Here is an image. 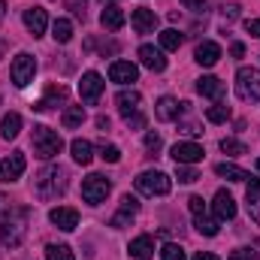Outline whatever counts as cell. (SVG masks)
<instances>
[{
	"label": "cell",
	"mask_w": 260,
	"mask_h": 260,
	"mask_svg": "<svg viewBox=\"0 0 260 260\" xmlns=\"http://www.w3.org/2000/svg\"><path fill=\"white\" fill-rule=\"evenodd\" d=\"M46 260H76L70 245H46Z\"/></svg>",
	"instance_id": "34"
},
{
	"label": "cell",
	"mask_w": 260,
	"mask_h": 260,
	"mask_svg": "<svg viewBox=\"0 0 260 260\" xmlns=\"http://www.w3.org/2000/svg\"><path fill=\"white\" fill-rule=\"evenodd\" d=\"M70 151H73V160L82 164V167H88V164L94 160V145H91L88 139H73V142H70Z\"/></svg>",
	"instance_id": "25"
},
{
	"label": "cell",
	"mask_w": 260,
	"mask_h": 260,
	"mask_svg": "<svg viewBox=\"0 0 260 260\" xmlns=\"http://www.w3.org/2000/svg\"><path fill=\"white\" fill-rule=\"evenodd\" d=\"M221 15H224V21H236L239 18V3H224L221 6Z\"/></svg>",
	"instance_id": "40"
},
{
	"label": "cell",
	"mask_w": 260,
	"mask_h": 260,
	"mask_svg": "<svg viewBox=\"0 0 260 260\" xmlns=\"http://www.w3.org/2000/svg\"><path fill=\"white\" fill-rule=\"evenodd\" d=\"M27 218H30L27 206H9V212L0 215V239H3V245L18 248L24 242V236H27Z\"/></svg>",
	"instance_id": "1"
},
{
	"label": "cell",
	"mask_w": 260,
	"mask_h": 260,
	"mask_svg": "<svg viewBox=\"0 0 260 260\" xmlns=\"http://www.w3.org/2000/svg\"><path fill=\"white\" fill-rule=\"evenodd\" d=\"M124 21H127V15H124V9H121L118 3L103 6V12H100V24H103L106 30H121Z\"/></svg>",
	"instance_id": "18"
},
{
	"label": "cell",
	"mask_w": 260,
	"mask_h": 260,
	"mask_svg": "<svg viewBox=\"0 0 260 260\" xmlns=\"http://www.w3.org/2000/svg\"><path fill=\"white\" fill-rule=\"evenodd\" d=\"M9 206H12V203H9V197L0 194V215H3V212H9Z\"/></svg>",
	"instance_id": "50"
},
{
	"label": "cell",
	"mask_w": 260,
	"mask_h": 260,
	"mask_svg": "<svg viewBox=\"0 0 260 260\" xmlns=\"http://www.w3.org/2000/svg\"><path fill=\"white\" fill-rule=\"evenodd\" d=\"M109 79L118 82V85H133L139 79V67L130 64V61H112L109 67Z\"/></svg>",
	"instance_id": "14"
},
{
	"label": "cell",
	"mask_w": 260,
	"mask_h": 260,
	"mask_svg": "<svg viewBox=\"0 0 260 260\" xmlns=\"http://www.w3.org/2000/svg\"><path fill=\"white\" fill-rule=\"evenodd\" d=\"M100 157H103L106 164H118V160H121V151H118V145H106V142H103V145H100Z\"/></svg>",
	"instance_id": "37"
},
{
	"label": "cell",
	"mask_w": 260,
	"mask_h": 260,
	"mask_svg": "<svg viewBox=\"0 0 260 260\" xmlns=\"http://www.w3.org/2000/svg\"><path fill=\"white\" fill-rule=\"evenodd\" d=\"M130 24H133L136 34H154V27H157V15H154V9H148V6H139V9H133Z\"/></svg>",
	"instance_id": "12"
},
{
	"label": "cell",
	"mask_w": 260,
	"mask_h": 260,
	"mask_svg": "<svg viewBox=\"0 0 260 260\" xmlns=\"http://www.w3.org/2000/svg\"><path fill=\"white\" fill-rule=\"evenodd\" d=\"M197 94H203V97H209V100L218 103L224 97V82L218 76H200L197 79Z\"/></svg>",
	"instance_id": "19"
},
{
	"label": "cell",
	"mask_w": 260,
	"mask_h": 260,
	"mask_svg": "<svg viewBox=\"0 0 260 260\" xmlns=\"http://www.w3.org/2000/svg\"><path fill=\"white\" fill-rule=\"evenodd\" d=\"M112 191V182L106 179V176H100V173H91L85 182H82V200L85 203H91V206H100L106 197Z\"/></svg>",
	"instance_id": "7"
},
{
	"label": "cell",
	"mask_w": 260,
	"mask_h": 260,
	"mask_svg": "<svg viewBox=\"0 0 260 260\" xmlns=\"http://www.w3.org/2000/svg\"><path fill=\"white\" fill-rule=\"evenodd\" d=\"M97 127H100V130H109V118H106V115H100V118H97Z\"/></svg>",
	"instance_id": "51"
},
{
	"label": "cell",
	"mask_w": 260,
	"mask_h": 260,
	"mask_svg": "<svg viewBox=\"0 0 260 260\" xmlns=\"http://www.w3.org/2000/svg\"><path fill=\"white\" fill-rule=\"evenodd\" d=\"M185 9H194V12H206V0H182Z\"/></svg>",
	"instance_id": "42"
},
{
	"label": "cell",
	"mask_w": 260,
	"mask_h": 260,
	"mask_svg": "<svg viewBox=\"0 0 260 260\" xmlns=\"http://www.w3.org/2000/svg\"><path fill=\"white\" fill-rule=\"evenodd\" d=\"M170 154H173L176 164H188V167H191V164H200V160H203L206 151H203V145H197V142H176Z\"/></svg>",
	"instance_id": "10"
},
{
	"label": "cell",
	"mask_w": 260,
	"mask_h": 260,
	"mask_svg": "<svg viewBox=\"0 0 260 260\" xmlns=\"http://www.w3.org/2000/svg\"><path fill=\"white\" fill-rule=\"evenodd\" d=\"M188 103H179L176 97H160L157 100V118L160 121H179V115L185 112Z\"/></svg>",
	"instance_id": "21"
},
{
	"label": "cell",
	"mask_w": 260,
	"mask_h": 260,
	"mask_svg": "<svg viewBox=\"0 0 260 260\" xmlns=\"http://www.w3.org/2000/svg\"><path fill=\"white\" fill-rule=\"evenodd\" d=\"M18 133H21V115H18V112L3 115V121H0V136H3V139H15Z\"/></svg>",
	"instance_id": "27"
},
{
	"label": "cell",
	"mask_w": 260,
	"mask_h": 260,
	"mask_svg": "<svg viewBox=\"0 0 260 260\" xmlns=\"http://www.w3.org/2000/svg\"><path fill=\"white\" fill-rule=\"evenodd\" d=\"M133 185H136L139 194L145 197H167L170 188H173V179L167 173H160V170H145V173H139L133 179Z\"/></svg>",
	"instance_id": "4"
},
{
	"label": "cell",
	"mask_w": 260,
	"mask_h": 260,
	"mask_svg": "<svg viewBox=\"0 0 260 260\" xmlns=\"http://www.w3.org/2000/svg\"><path fill=\"white\" fill-rule=\"evenodd\" d=\"M139 212V200L136 197L124 194L121 197V206H118V212H115V218H112V227H127V221Z\"/></svg>",
	"instance_id": "22"
},
{
	"label": "cell",
	"mask_w": 260,
	"mask_h": 260,
	"mask_svg": "<svg viewBox=\"0 0 260 260\" xmlns=\"http://www.w3.org/2000/svg\"><path fill=\"white\" fill-rule=\"evenodd\" d=\"M194 227L203 233V236H218L221 221H218V218H209V215L203 212V215H194Z\"/></svg>",
	"instance_id": "28"
},
{
	"label": "cell",
	"mask_w": 260,
	"mask_h": 260,
	"mask_svg": "<svg viewBox=\"0 0 260 260\" xmlns=\"http://www.w3.org/2000/svg\"><path fill=\"white\" fill-rule=\"evenodd\" d=\"M139 61L145 70H151V73H164L167 70V58H164V49H154V46H139Z\"/></svg>",
	"instance_id": "13"
},
{
	"label": "cell",
	"mask_w": 260,
	"mask_h": 260,
	"mask_svg": "<svg viewBox=\"0 0 260 260\" xmlns=\"http://www.w3.org/2000/svg\"><path fill=\"white\" fill-rule=\"evenodd\" d=\"M82 121H85V106H67L64 115H61V124H64L67 130L82 127Z\"/></svg>",
	"instance_id": "30"
},
{
	"label": "cell",
	"mask_w": 260,
	"mask_h": 260,
	"mask_svg": "<svg viewBox=\"0 0 260 260\" xmlns=\"http://www.w3.org/2000/svg\"><path fill=\"white\" fill-rule=\"evenodd\" d=\"M127 124H130V127H142V124H145V118H142V115L136 112L133 118H127Z\"/></svg>",
	"instance_id": "48"
},
{
	"label": "cell",
	"mask_w": 260,
	"mask_h": 260,
	"mask_svg": "<svg viewBox=\"0 0 260 260\" xmlns=\"http://www.w3.org/2000/svg\"><path fill=\"white\" fill-rule=\"evenodd\" d=\"M103 88H106L103 76H100V73H94V70H88V73L82 76V82H79V97H82V103L94 106V103L103 97Z\"/></svg>",
	"instance_id": "8"
},
{
	"label": "cell",
	"mask_w": 260,
	"mask_h": 260,
	"mask_svg": "<svg viewBox=\"0 0 260 260\" xmlns=\"http://www.w3.org/2000/svg\"><path fill=\"white\" fill-rule=\"evenodd\" d=\"M34 73H37V58H34L30 52H18L15 61H12V67H9L12 85H15V88H27V85L34 82Z\"/></svg>",
	"instance_id": "6"
},
{
	"label": "cell",
	"mask_w": 260,
	"mask_h": 260,
	"mask_svg": "<svg viewBox=\"0 0 260 260\" xmlns=\"http://www.w3.org/2000/svg\"><path fill=\"white\" fill-rule=\"evenodd\" d=\"M182 133H188V136H200L203 130H200V124H194V121H188V124H182Z\"/></svg>",
	"instance_id": "45"
},
{
	"label": "cell",
	"mask_w": 260,
	"mask_h": 260,
	"mask_svg": "<svg viewBox=\"0 0 260 260\" xmlns=\"http://www.w3.org/2000/svg\"><path fill=\"white\" fill-rule=\"evenodd\" d=\"M3 18H6V3L0 0V21H3Z\"/></svg>",
	"instance_id": "52"
},
{
	"label": "cell",
	"mask_w": 260,
	"mask_h": 260,
	"mask_svg": "<svg viewBox=\"0 0 260 260\" xmlns=\"http://www.w3.org/2000/svg\"><path fill=\"white\" fill-rule=\"evenodd\" d=\"M206 118H209L212 124H224V121L230 118V106H224V103L218 100V103H212V106L206 109Z\"/></svg>",
	"instance_id": "32"
},
{
	"label": "cell",
	"mask_w": 260,
	"mask_h": 260,
	"mask_svg": "<svg viewBox=\"0 0 260 260\" xmlns=\"http://www.w3.org/2000/svg\"><path fill=\"white\" fill-rule=\"evenodd\" d=\"M24 27H27L34 37H43L46 27H49V15H46V9H43V6H30V9H24Z\"/></svg>",
	"instance_id": "15"
},
{
	"label": "cell",
	"mask_w": 260,
	"mask_h": 260,
	"mask_svg": "<svg viewBox=\"0 0 260 260\" xmlns=\"http://www.w3.org/2000/svg\"><path fill=\"white\" fill-rule=\"evenodd\" d=\"M251 200H260V179H251L248 182V203Z\"/></svg>",
	"instance_id": "43"
},
{
	"label": "cell",
	"mask_w": 260,
	"mask_h": 260,
	"mask_svg": "<svg viewBox=\"0 0 260 260\" xmlns=\"http://www.w3.org/2000/svg\"><path fill=\"white\" fill-rule=\"evenodd\" d=\"M194 61L200 67H215L221 61V46L218 43H212V40H206V43H200L194 52Z\"/></svg>",
	"instance_id": "20"
},
{
	"label": "cell",
	"mask_w": 260,
	"mask_h": 260,
	"mask_svg": "<svg viewBox=\"0 0 260 260\" xmlns=\"http://www.w3.org/2000/svg\"><path fill=\"white\" fill-rule=\"evenodd\" d=\"M49 221L58 227V230H76L79 227V212L73 209V206H55L52 212H49Z\"/></svg>",
	"instance_id": "11"
},
{
	"label": "cell",
	"mask_w": 260,
	"mask_h": 260,
	"mask_svg": "<svg viewBox=\"0 0 260 260\" xmlns=\"http://www.w3.org/2000/svg\"><path fill=\"white\" fill-rule=\"evenodd\" d=\"M194 260H221V257H215L212 251H197V254H194Z\"/></svg>",
	"instance_id": "49"
},
{
	"label": "cell",
	"mask_w": 260,
	"mask_h": 260,
	"mask_svg": "<svg viewBox=\"0 0 260 260\" xmlns=\"http://www.w3.org/2000/svg\"><path fill=\"white\" fill-rule=\"evenodd\" d=\"M115 103H118V112L124 115V118H133L136 112H139V106H142V94L139 91H133V88H124V91H118V97H115Z\"/></svg>",
	"instance_id": "17"
},
{
	"label": "cell",
	"mask_w": 260,
	"mask_h": 260,
	"mask_svg": "<svg viewBox=\"0 0 260 260\" xmlns=\"http://www.w3.org/2000/svg\"><path fill=\"white\" fill-rule=\"evenodd\" d=\"M248 212H251V218L260 224V200H251V203H248Z\"/></svg>",
	"instance_id": "46"
},
{
	"label": "cell",
	"mask_w": 260,
	"mask_h": 260,
	"mask_svg": "<svg viewBox=\"0 0 260 260\" xmlns=\"http://www.w3.org/2000/svg\"><path fill=\"white\" fill-rule=\"evenodd\" d=\"M212 209H215V218L218 221H233L236 218V200H233V194H227V191H218L215 194Z\"/></svg>",
	"instance_id": "16"
},
{
	"label": "cell",
	"mask_w": 260,
	"mask_h": 260,
	"mask_svg": "<svg viewBox=\"0 0 260 260\" xmlns=\"http://www.w3.org/2000/svg\"><path fill=\"white\" fill-rule=\"evenodd\" d=\"M30 142H34V154H37L40 160H52V157H58V154L64 151L61 133L52 130V127H46V124H37V127H34Z\"/></svg>",
	"instance_id": "3"
},
{
	"label": "cell",
	"mask_w": 260,
	"mask_h": 260,
	"mask_svg": "<svg viewBox=\"0 0 260 260\" xmlns=\"http://www.w3.org/2000/svg\"><path fill=\"white\" fill-rule=\"evenodd\" d=\"M67 170L64 167H43L40 173H37V179H34V188H37V194L43 197V200H55V197H61L67 191Z\"/></svg>",
	"instance_id": "2"
},
{
	"label": "cell",
	"mask_w": 260,
	"mask_h": 260,
	"mask_svg": "<svg viewBox=\"0 0 260 260\" xmlns=\"http://www.w3.org/2000/svg\"><path fill=\"white\" fill-rule=\"evenodd\" d=\"M52 37H55V43H70L73 40V21L70 18H55V24H52Z\"/></svg>",
	"instance_id": "29"
},
{
	"label": "cell",
	"mask_w": 260,
	"mask_h": 260,
	"mask_svg": "<svg viewBox=\"0 0 260 260\" xmlns=\"http://www.w3.org/2000/svg\"><path fill=\"white\" fill-rule=\"evenodd\" d=\"M236 94L245 103H260V70L257 67H242L236 73Z\"/></svg>",
	"instance_id": "5"
},
{
	"label": "cell",
	"mask_w": 260,
	"mask_h": 260,
	"mask_svg": "<svg viewBox=\"0 0 260 260\" xmlns=\"http://www.w3.org/2000/svg\"><path fill=\"white\" fill-rule=\"evenodd\" d=\"M160 257L164 260H185V248L176 245V242H167V245L160 248Z\"/></svg>",
	"instance_id": "36"
},
{
	"label": "cell",
	"mask_w": 260,
	"mask_h": 260,
	"mask_svg": "<svg viewBox=\"0 0 260 260\" xmlns=\"http://www.w3.org/2000/svg\"><path fill=\"white\" fill-rule=\"evenodd\" d=\"M227 260H260V251H254V248H236V251H230Z\"/></svg>",
	"instance_id": "39"
},
{
	"label": "cell",
	"mask_w": 260,
	"mask_h": 260,
	"mask_svg": "<svg viewBox=\"0 0 260 260\" xmlns=\"http://www.w3.org/2000/svg\"><path fill=\"white\" fill-rule=\"evenodd\" d=\"M160 145H164V139H160V133H154V130H148V133H145V148H148L151 154H157V151H160Z\"/></svg>",
	"instance_id": "38"
},
{
	"label": "cell",
	"mask_w": 260,
	"mask_h": 260,
	"mask_svg": "<svg viewBox=\"0 0 260 260\" xmlns=\"http://www.w3.org/2000/svg\"><path fill=\"white\" fill-rule=\"evenodd\" d=\"M245 30H248L251 37H260V18H248V21H245Z\"/></svg>",
	"instance_id": "44"
},
{
	"label": "cell",
	"mask_w": 260,
	"mask_h": 260,
	"mask_svg": "<svg viewBox=\"0 0 260 260\" xmlns=\"http://www.w3.org/2000/svg\"><path fill=\"white\" fill-rule=\"evenodd\" d=\"M230 55H233V58H242V55H245V46H242V43H233V46H230Z\"/></svg>",
	"instance_id": "47"
},
{
	"label": "cell",
	"mask_w": 260,
	"mask_h": 260,
	"mask_svg": "<svg viewBox=\"0 0 260 260\" xmlns=\"http://www.w3.org/2000/svg\"><path fill=\"white\" fill-rule=\"evenodd\" d=\"M3 52H6V46H3V43H0V58H3Z\"/></svg>",
	"instance_id": "53"
},
{
	"label": "cell",
	"mask_w": 260,
	"mask_h": 260,
	"mask_svg": "<svg viewBox=\"0 0 260 260\" xmlns=\"http://www.w3.org/2000/svg\"><path fill=\"white\" fill-rule=\"evenodd\" d=\"M257 173H260V160H257Z\"/></svg>",
	"instance_id": "55"
},
{
	"label": "cell",
	"mask_w": 260,
	"mask_h": 260,
	"mask_svg": "<svg viewBox=\"0 0 260 260\" xmlns=\"http://www.w3.org/2000/svg\"><path fill=\"white\" fill-rule=\"evenodd\" d=\"M182 43H185V37H182L179 30H173V27H170V30H160V49H167V52H176Z\"/></svg>",
	"instance_id": "31"
},
{
	"label": "cell",
	"mask_w": 260,
	"mask_h": 260,
	"mask_svg": "<svg viewBox=\"0 0 260 260\" xmlns=\"http://www.w3.org/2000/svg\"><path fill=\"white\" fill-rule=\"evenodd\" d=\"M221 151H224V154H230V157H239V154H248V148H245V142H239V139H230V136H224V139H221Z\"/></svg>",
	"instance_id": "33"
},
{
	"label": "cell",
	"mask_w": 260,
	"mask_h": 260,
	"mask_svg": "<svg viewBox=\"0 0 260 260\" xmlns=\"http://www.w3.org/2000/svg\"><path fill=\"white\" fill-rule=\"evenodd\" d=\"M127 251L133 260H151V254H154V239L151 236H136V239H130Z\"/></svg>",
	"instance_id": "23"
},
{
	"label": "cell",
	"mask_w": 260,
	"mask_h": 260,
	"mask_svg": "<svg viewBox=\"0 0 260 260\" xmlns=\"http://www.w3.org/2000/svg\"><path fill=\"white\" fill-rule=\"evenodd\" d=\"M176 179H179L182 185H194L200 176H197V170H191L188 164H176Z\"/></svg>",
	"instance_id": "35"
},
{
	"label": "cell",
	"mask_w": 260,
	"mask_h": 260,
	"mask_svg": "<svg viewBox=\"0 0 260 260\" xmlns=\"http://www.w3.org/2000/svg\"><path fill=\"white\" fill-rule=\"evenodd\" d=\"M27 160H24V151H12L6 160H0V182H18L21 173H24Z\"/></svg>",
	"instance_id": "9"
},
{
	"label": "cell",
	"mask_w": 260,
	"mask_h": 260,
	"mask_svg": "<svg viewBox=\"0 0 260 260\" xmlns=\"http://www.w3.org/2000/svg\"><path fill=\"white\" fill-rule=\"evenodd\" d=\"M67 100V88L64 85H49V91H46V97L34 106L37 112H49V109H55L58 103H64Z\"/></svg>",
	"instance_id": "24"
},
{
	"label": "cell",
	"mask_w": 260,
	"mask_h": 260,
	"mask_svg": "<svg viewBox=\"0 0 260 260\" xmlns=\"http://www.w3.org/2000/svg\"><path fill=\"white\" fill-rule=\"evenodd\" d=\"M106 3H115V0H103V6H106Z\"/></svg>",
	"instance_id": "54"
},
{
	"label": "cell",
	"mask_w": 260,
	"mask_h": 260,
	"mask_svg": "<svg viewBox=\"0 0 260 260\" xmlns=\"http://www.w3.org/2000/svg\"><path fill=\"white\" fill-rule=\"evenodd\" d=\"M215 173H218L221 179H227V182H248V179H251V173H245V170L236 167V164H215Z\"/></svg>",
	"instance_id": "26"
},
{
	"label": "cell",
	"mask_w": 260,
	"mask_h": 260,
	"mask_svg": "<svg viewBox=\"0 0 260 260\" xmlns=\"http://www.w3.org/2000/svg\"><path fill=\"white\" fill-rule=\"evenodd\" d=\"M67 6H70V12H73L76 18L85 21V0H67Z\"/></svg>",
	"instance_id": "41"
}]
</instances>
